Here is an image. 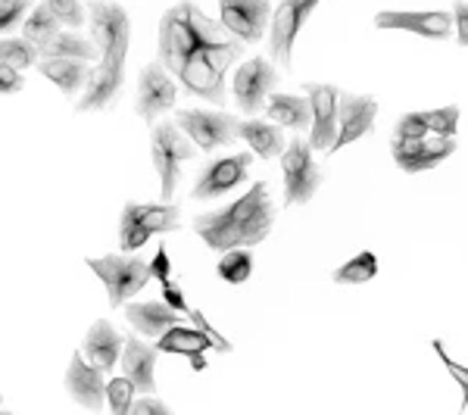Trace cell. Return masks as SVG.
Listing matches in <instances>:
<instances>
[{
  "mask_svg": "<svg viewBox=\"0 0 468 415\" xmlns=\"http://www.w3.org/2000/svg\"><path fill=\"white\" fill-rule=\"evenodd\" d=\"M37 72L44 75V79H50L54 85L63 90L66 97H75L79 94V88L88 81L90 69L85 66V59H69V57H48L37 63Z\"/></svg>",
  "mask_w": 468,
  "mask_h": 415,
  "instance_id": "cell-23",
  "label": "cell"
},
{
  "mask_svg": "<svg viewBox=\"0 0 468 415\" xmlns=\"http://www.w3.org/2000/svg\"><path fill=\"white\" fill-rule=\"evenodd\" d=\"M456 147V141L443 138V134H434V138H428V134L425 138H394L390 141V156L406 176H419V172H428L443 160H450Z\"/></svg>",
  "mask_w": 468,
  "mask_h": 415,
  "instance_id": "cell-10",
  "label": "cell"
},
{
  "mask_svg": "<svg viewBox=\"0 0 468 415\" xmlns=\"http://www.w3.org/2000/svg\"><path fill=\"white\" fill-rule=\"evenodd\" d=\"M306 94H309V107H313V125H309L313 128V138H309V147L328 154V147L337 138V97H341V90L335 85L309 81Z\"/></svg>",
  "mask_w": 468,
  "mask_h": 415,
  "instance_id": "cell-17",
  "label": "cell"
},
{
  "mask_svg": "<svg viewBox=\"0 0 468 415\" xmlns=\"http://www.w3.org/2000/svg\"><path fill=\"white\" fill-rule=\"evenodd\" d=\"M150 278H156L160 284L172 278V260H169V250H165V247H160L154 260H150Z\"/></svg>",
  "mask_w": 468,
  "mask_h": 415,
  "instance_id": "cell-40",
  "label": "cell"
},
{
  "mask_svg": "<svg viewBox=\"0 0 468 415\" xmlns=\"http://www.w3.org/2000/svg\"><path fill=\"white\" fill-rule=\"evenodd\" d=\"M425 134H428V125L421 112H406V116H399L397 138H425Z\"/></svg>",
  "mask_w": 468,
  "mask_h": 415,
  "instance_id": "cell-37",
  "label": "cell"
},
{
  "mask_svg": "<svg viewBox=\"0 0 468 415\" xmlns=\"http://www.w3.org/2000/svg\"><path fill=\"white\" fill-rule=\"evenodd\" d=\"M238 138H244L250 144V154L260 160H275L284 150V134L278 122H266V119H247L238 122Z\"/></svg>",
  "mask_w": 468,
  "mask_h": 415,
  "instance_id": "cell-22",
  "label": "cell"
},
{
  "mask_svg": "<svg viewBox=\"0 0 468 415\" xmlns=\"http://www.w3.org/2000/svg\"><path fill=\"white\" fill-rule=\"evenodd\" d=\"M244 54V44L229 37L191 0L169 6L160 19V63L187 94L225 103V72Z\"/></svg>",
  "mask_w": 468,
  "mask_h": 415,
  "instance_id": "cell-1",
  "label": "cell"
},
{
  "mask_svg": "<svg viewBox=\"0 0 468 415\" xmlns=\"http://www.w3.org/2000/svg\"><path fill=\"white\" fill-rule=\"evenodd\" d=\"M378 275V256L372 250H362L359 256H353L350 262H344L341 269L335 271L337 284H366Z\"/></svg>",
  "mask_w": 468,
  "mask_h": 415,
  "instance_id": "cell-28",
  "label": "cell"
},
{
  "mask_svg": "<svg viewBox=\"0 0 468 415\" xmlns=\"http://www.w3.org/2000/svg\"><path fill=\"white\" fill-rule=\"evenodd\" d=\"M134 384L128 381V378H112L107 384V399H110V410L116 412V415H125V412H132V399H134Z\"/></svg>",
  "mask_w": 468,
  "mask_h": 415,
  "instance_id": "cell-32",
  "label": "cell"
},
{
  "mask_svg": "<svg viewBox=\"0 0 468 415\" xmlns=\"http://www.w3.org/2000/svg\"><path fill=\"white\" fill-rule=\"evenodd\" d=\"M218 278L229 284H244L247 278L253 275V253L247 247H234V250H225V256L218 260Z\"/></svg>",
  "mask_w": 468,
  "mask_h": 415,
  "instance_id": "cell-27",
  "label": "cell"
},
{
  "mask_svg": "<svg viewBox=\"0 0 468 415\" xmlns=\"http://www.w3.org/2000/svg\"><path fill=\"white\" fill-rule=\"evenodd\" d=\"M37 54H41V59H48V57H69V59H85V63H88V59L97 57V48L90 41H85V37H79V35L57 32L48 44H41V48H37Z\"/></svg>",
  "mask_w": 468,
  "mask_h": 415,
  "instance_id": "cell-26",
  "label": "cell"
},
{
  "mask_svg": "<svg viewBox=\"0 0 468 415\" xmlns=\"http://www.w3.org/2000/svg\"><path fill=\"white\" fill-rule=\"evenodd\" d=\"M122 344H125V337L119 335L107 319H101V322H94L90 331L85 335L81 353H85V356L94 362L101 372H110V368H116L119 356H122Z\"/></svg>",
  "mask_w": 468,
  "mask_h": 415,
  "instance_id": "cell-20",
  "label": "cell"
},
{
  "mask_svg": "<svg viewBox=\"0 0 468 415\" xmlns=\"http://www.w3.org/2000/svg\"><path fill=\"white\" fill-rule=\"evenodd\" d=\"M88 269H94V275L107 284L112 309L125 306V300L141 293L144 284L150 282V262L138 260V256H125V253H110V256H101V260H88Z\"/></svg>",
  "mask_w": 468,
  "mask_h": 415,
  "instance_id": "cell-5",
  "label": "cell"
},
{
  "mask_svg": "<svg viewBox=\"0 0 468 415\" xmlns=\"http://www.w3.org/2000/svg\"><path fill=\"white\" fill-rule=\"evenodd\" d=\"M35 0H0V35L13 32L19 26L26 10H32Z\"/></svg>",
  "mask_w": 468,
  "mask_h": 415,
  "instance_id": "cell-33",
  "label": "cell"
},
{
  "mask_svg": "<svg viewBox=\"0 0 468 415\" xmlns=\"http://www.w3.org/2000/svg\"><path fill=\"white\" fill-rule=\"evenodd\" d=\"M431 346H434V353H437V356H441L443 368H450V375H452V378H456L459 390H463V410H468V368L463 366V362L450 359V353L443 350V341H434Z\"/></svg>",
  "mask_w": 468,
  "mask_h": 415,
  "instance_id": "cell-34",
  "label": "cell"
},
{
  "mask_svg": "<svg viewBox=\"0 0 468 415\" xmlns=\"http://www.w3.org/2000/svg\"><path fill=\"white\" fill-rule=\"evenodd\" d=\"M156 350H160V353H178V356H197V353L216 350V344H213V337H209L207 331L185 328L178 322V325H172L169 331H163V335L156 337Z\"/></svg>",
  "mask_w": 468,
  "mask_h": 415,
  "instance_id": "cell-24",
  "label": "cell"
},
{
  "mask_svg": "<svg viewBox=\"0 0 468 415\" xmlns=\"http://www.w3.org/2000/svg\"><path fill=\"white\" fill-rule=\"evenodd\" d=\"M66 390L85 410H101L107 399V381L94 362H85V353H72L69 372H66Z\"/></svg>",
  "mask_w": 468,
  "mask_h": 415,
  "instance_id": "cell-18",
  "label": "cell"
},
{
  "mask_svg": "<svg viewBox=\"0 0 468 415\" xmlns=\"http://www.w3.org/2000/svg\"><path fill=\"white\" fill-rule=\"evenodd\" d=\"M176 97H178V81L165 72V66L156 59V63H147L141 69V81H138V101H134V110L138 116L150 125L156 116L176 110Z\"/></svg>",
  "mask_w": 468,
  "mask_h": 415,
  "instance_id": "cell-12",
  "label": "cell"
},
{
  "mask_svg": "<svg viewBox=\"0 0 468 415\" xmlns=\"http://www.w3.org/2000/svg\"><path fill=\"white\" fill-rule=\"evenodd\" d=\"M178 203H125L122 216H119V247L125 253L141 250L154 235L178 229Z\"/></svg>",
  "mask_w": 468,
  "mask_h": 415,
  "instance_id": "cell-4",
  "label": "cell"
},
{
  "mask_svg": "<svg viewBox=\"0 0 468 415\" xmlns=\"http://www.w3.org/2000/svg\"><path fill=\"white\" fill-rule=\"evenodd\" d=\"M132 412H138V415H165V412H169V406H165L163 399H156L154 394H141L138 399H132Z\"/></svg>",
  "mask_w": 468,
  "mask_h": 415,
  "instance_id": "cell-39",
  "label": "cell"
},
{
  "mask_svg": "<svg viewBox=\"0 0 468 415\" xmlns=\"http://www.w3.org/2000/svg\"><path fill=\"white\" fill-rule=\"evenodd\" d=\"M150 156H154V169L160 172L163 181V200H172L178 185V165L194 156V144L181 138V128L176 122H163L154 128Z\"/></svg>",
  "mask_w": 468,
  "mask_h": 415,
  "instance_id": "cell-7",
  "label": "cell"
},
{
  "mask_svg": "<svg viewBox=\"0 0 468 415\" xmlns=\"http://www.w3.org/2000/svg\"><path fill=\"white\" fill-rule=\"evenodd\" d=\"M375 116H378V103L372 97L359 94H344L337 97V138L328 147V154H337L341 147L353 144V141L366 138L375 128Z\"/></svg>",
  "mask_w": 468,
  "mask_h": 415,
  "instance_id": "cell-14",
  "label": "cell"
},
{
  "mask_svg": "<svg viewBox=\"0 0 468 415\" xmlns=\"http://www.w3.org/2000/svg\"><path fill=\"white\" fill-rule=\"evenodd\" d=\"M187 359H191L194 372H203V368H207V359H203V353H197V356H187Z\"/></svg>",
  "mask_w": 468,
  "mask_h": 415,
  "instance_id": "cell-43",
  "label": "cell"
},
{
  "mask_svg": "<svg viewBox=\"0 0 468 415\" xmlns=\"http://www.w3.org/2000/svg\"><path fill=\"white\" fill-rule=\"evenodd\" d=\"M178 315L181 313H176L169 303H156V300H150V303H125V319L132 322L134 331H141L150 341H156L163 331L178 325Z\"/></svg>",
  "mask_w": 468,
  "mask_h": 415,
  "instance_id": "cell-21",
  "label": "cell"
},
{
  "mask_svg": "<svg viewBox=\"0 0 468 415\" xmlns=\"http://www.w3.org/2000/svg\"><path fill=\"white\" fill-rule=\"evenodd\" d=\"M266 112H269V119H275L282 128H291V132H297V134L313 125V107H309V97L271 94Z\"/></svg>",
  "mask_w": 468,
  "mask_h": 415,
  "instance_id": "cell-25",
  "label": "cell"
},
{
  "mask_svg": "<svg viewBox=\"0 0 468 415\" xmlns=\"http://www.w3.org/2000/svg\"><path fill=\"white\" fill-rule=\"evenodd\" d=\"M57 32H59V19L54 16L48 0H44L41 6L32 10V16L26 19V41H32L35 48H41V44H48Z\"/></svg>",
  "mask_w": 468,
  "mask_h": 415,
  "instance_id": "cell-29",
  "label": "cell"
},
{
  "mask_svg": "<svg viewBox=\"0 0 468 415\" xmlns=\"http://www.w3.org/2000/svg\"><path fill=\"white\" fill-rule=\"evenodd\" d=\"M50 10H54V16L59 22H66V26H75L79 28L81 22H85V10H81L79 0H48Z\"/></svg>",
  "mask_w": 468,
  "mask_h": 415,
  "instance_id": "cell-35",
  "label": "cell"
},
{
  "mask_svg": "<svg viewBox=\"0 0 468 415\" xmlns=\"http://www.w3.org/2000/svg\"><path fill=\"white\" fill-rule=\"evenodd\" d=\"M271 0H218V26L238 41H260L269 26Z\"/></svg>",
  "mask_w": 468,
  "mask_h": 415,
  "instance_id": "cell-13",
  "label": "cell"
},
{
  "mask_svg": "<svg viewBox=\"0 0 468 415\" xmlns=\"http://www.w3.org/2000/svg\"><path fill=\"white\" fill-rule=\"evenodd\" d=\"M187 319H191V325H194V328L207 331V335L213 337V344H216V350H218V353H231V350H234L229 337H225V335H218V331H216L213 325H209V319L200 313V309H191V313H187Z\"/></svg>",
  "mask_w": 468,
  "mask_h": 415,
  "instance_id": "cell-36",
  "label": "cell"
},
{
  "mask_svg": "<svg viewBox=\"0 0 468 415\" xmlns=\"http://www.w3.org/2000/svg\"><path fill=\"white\" fill-rule=\"evenodd\" d=\"M156 356H160L156 344L150 346V344H144L141 337H134V335L125 337L119 362H122L125 378L134 384V390H138V394H156V381H154Z\"/></svg>",
  "mask_w": 468,
  "mask_h": 415,
  "instance_id": "cell-19",
  "label": "cell"
},
{
  "mask_svg": "<svg viewBox=\"0 0 468 415\" xmlns=\"http://www.w3.org/2000/svg\"><path fill=\"white\" fill-rule=\"evenodd\" d=\"M278 85V75H275V66L269 63L266 57H253L234 72L231 79V94L238 101V107L253 116L266 107V97L271 94V88Z\"/></svg>",
  "mask_w": 468,
  "mask_h": 415,
  "instance_id": "cell-11",
  "label": "cell"
},
{
  "mask_svg": "<svg viewBox=\"0 0 468 415\" xmlns=\"http://www.w3.org/2000/svg\"><path fill=\"white\" fill-rule=\"evenodd\" d=\"M452 22H456V41L468 48V4L465 0H459L456 6H452Z\"/></svg>",
  "mask_w": 468,
  "mask_h": 415,
  "instance_id": "cell-42",
  "label": "cell"
},
{
  "mask_svg": "<svg viewBox=\"0 0 468 415\" xmlns=\"http://www.w3.org/2000/svg\"><path fill=\"white\" fill-rule=\"evenodd\" d=\"M271 229H275V207L269 200L266 181H256L250 191L231 200L229 207L203 213L194 222V231L203 238V244L218 253L262 244L271 235Z\"/></svg>",
  "mask_w": 468,
  "mask_h": 415,
  "instance_id": "cell-3",
  "label": "cell"
},
{
  "mask_svg": "<svg viewBox=\"0 0 468 415\" xmlns=\"http://www.w3.org/2000/svg\"><path fill=\"white\" fill-rule=\"evenodd\" d=\"M282 172H284V207L293 203H309L322 187V169L313 160V147L297 134L282 150Z\"/></svg>",
  "mask_w": 468,
  "mask_h": 415,
  "instance_id": "cell-6",
  "label": "cell"
},
{
  "mask_svg": "<svg viewBox=\"0 0 468 415\" xmlns=\"http://www.w3.org/2000/svg\"><path fill=\"white\" fill-rule=\"evenodd\" d=\"M88 19L90 28H94L97 44H101V66L90 69L88 75L85 94L75 103L79 112L107 110L116 101V94L122 90L128 41H132V19H128L125 6L110 4V0H90Z\"/></svg>",
  "mask_w": 468,
  "mask_h": 415,
  "instance_id": "cell-2",
  "label": "cell"
},
{
  "mask_svg": "<svg viewBox=\"0 0 468 415\" xmlns=\"http://www.w3.org/2000/svg\"><path fill=\"white\" fill-rule=\"evenodd\" d=\"M421 116H425L428 132L443 134V138H456V128H459V107L456 103L441 107V110H428V112H421Z\"/></svg>",
  "mask_w": 468,
  "mask_h": 415,
  "instance_id": "cell-31",
  "label": "cell"
},
{
  "mask_svg": "<svg viewBox=\"0 0 468 415\" xmlns=\"http://www.w3.org/2000/svg\"><path fill=\"white\" fill-rule=\"evenodd\" d=\"M247 172H250V154H234V156H222V160H213L203 169L197 185H194V197L197 200L225 197L234 187L244 185Z\"/></svg>",
  "mask_w": 468,
  "mask_h": 415,
  "instance_id": "cell-15",
  "label": "cell"
},
{
  "mask_svg": "<svg viewBox=\"0 0 468 415\" xmlns=\"http://www.w3.org/2000/svg\"><path fill=\"white\" fill-rule=\"evenodd\" d=\"M378 28H403L428 41H447L452 35V19L443 10H381L375 16Z\"/></svg>",
  "mask_w": 468,
  "mask_h": 415,
  "instance_id": "cell-16",
  "label": "cell"
},
{
  "mask_svg": "<svg viewBox=\"0 0 468 415\" xmlns=\"http://www.w3.org/2000/svg\"><path fill=\"white\" fill-rule=\"evenodd\" d=\"M240 119L229 116V112H207V110H178L176 125L197 144L203 154H213L216 147L231 144L238 138Z\"/></svg>",
  "mask_w": 468,
  "mask_h": 415,
  "instance_id": "cell-8",
  "label": "cell"
},
{
  "mask_svg": "<svg viewBox=\"0 0 468 415\" xmlns=\"http://www.w3.org/2000/svg\"><path fill=\"white\" fill-rule=\"evenodd\" d=\"M22 88H26L22 72L13 69V66H6V63H0V94H19Z\"/></svg>",
  "mask_w": 468,
  "mask_h": 415,
  "instance_id": "cell-38",
  "label": "cell"
},
{
  "mask_svg": "<svg viewBox=\"0 0 468 415\" xmlns=\"http://www.w3.org/2000/svg\"><path fill=\"white\" fill-rule=\"evenodd\" d=\"M37 59V48L26 37H0V63L13 69H28Z\"/></svg>",
  "mask_w": 468,
  "mask_h": 415,
  "instance_id": "cell-30",
  "label": "cell"
},
{
  "mask_svg": "<svg viewBox=\"0 0 468 415\" xmlns=\"http://www.w3.org/2000/svg\"><path fill=\"white\" fill-rule=\"evenodd\" d=\"M163 303H169V306L176 309V313H181V315L191 313V306H187L185 293H181L178 284H172V278H169V282H163Z\"/></svg>",
  "mask_w": 468,
  "mask_h": 415,
  "instance_id": "cell-41",
  "label": "cell"
},
{
  "mask_svg": "<svg viewBox=\"0 0 468 415\" xmlns=\"http://www.w3.org/2000/svg\"><path fill=\"white\" fill-rule=\"evenodd\" d=\"M322 0H282L271 19V35H269V54L275 63H282L284 69L291 66L293 44H297L300 28L306 26V19L313 16V10Z\"/></svg>",
  "mask_w": 468,
  "mask_h": 415,
  "instance_id": "cell-9",
  "label": "cell"
}]
</instances>
